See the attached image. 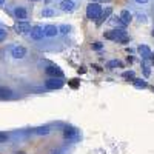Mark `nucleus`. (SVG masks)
I'll return each instance as SVG.
<instances>
[{
  "label": "nucleus",
  "mask_w": 154,
  "mask_h": 154,
  "mask_svg": "<svg viewBox=\"0 0 154 154\" xmlns=\"http://www.w3.org/2000/svg\"><path fill=\"white\" fill-rule=\"evenodd\" d=\"M120 20L125 23V25H128V23H131V20H133V14L128 9H123L122 12H120Z\"/></svg>",
  "instance_id": "4468645a"
},
{
  "label": "nucleus",
  "mask_w": 154,
  "mask_h": 154,
  "mask_svg": "<svg viewBox=\"0 0 154 154\" xmlns=\"http://www.w3.org/2000/svg\"><path fill=\"white\" fill-rule=\"evenodd\" d=\"M45 72L49 75V77H63V71L59 68V66H48L46 69H45Z\"/></svg>",
  "instance_id": "423d86ee"
},
{
  "label": "nucleus",
  "mask_w": 154,
  "mask_h": 154,
  "mask_svg": "<svg viewBox=\"0 0 154 154\" xmlns=\"http://www.w3.org/2000/svg\"><path fill=\"white\" fill-rule=\"evenodd\" d=\"M93 49H97V51L102 49V43H100V42H94V43H93Z\"/></svg>",
  "instance_id": "393cba45"
},
{
  "label": "nucleus",
  "mask_w": 154,
  "mask_h": 154,
  "mask_svg": "<svg viewBox=\"0 0 154 154\" xmlns=\"http://www.w3.org/2000/svg\"><path fill=\"white\" fill-rule=\"evenodd\" d=\"M51 154H60V151H54V152H51Z\"/></svg>",
  "instance_id": "7c9ffc66"
},
{
  "label": "nucleus",
  "mask_w": 154,
  "mask_h": 154,
  "mask_svg": "<svg viewBox=\"0 0 154 154\" xmlns=\"http://www.w3.org/2000/svg\"><path fill=\"white\" fill-rule=\"evenodd\" d=\"M5 38H6V31L3 28H0V42H3Z\"/></svg>",
  "instance_id": "b1692460"
},
{
  "label": "nucleus",
  "mask_w": 154,
  "mask_h": 154,
  "mask_svg": "<svg viewBox=\"0 0 154 154\" xmlns=\"http://www.w3.org/2000/svg\"><path fill=\"white\" fill-rule=\"evenodd\" d=\"M116 34H117V43H128L130 42V35H128L123 29H116Z\"/></svg>",
  "instance_id": "9d476101"
},
{
  "label": "nucleus",
  "mask_w": 154,
  "mask_h": 154,
  "mask_svg": "<svg viewBox=\"0 0 154 154\" xmlns=\"http://www.w3.org/2000/svg\"><path fill=\"white\" fill-rule=\"evenodd\" d=\"M14 16H16L19 20H26V19H28V12H26V9H25V8L17 6V8L14 9Z\"/></svg>",
  "instance_id": "9b49d317"
},
{
  "label": "nucleus",
  "mask_w": 154,
  "mask_h": 154,
  "mask_svg": "<svg viewBox=\"0 0 154 154\" xmlns=\"http://www.w3.org/2000/svg\"><path fill=\"white\" fill-rule=\"evenodd\" d=\"M59 6H60L62 11H65V12H71V11H74V8H75V5H74L72 0H62Z\"/></svg>",
  "instance_id": "1a4fd4ad"
},
{
  "label": "nucleus",
  "mask_w": 154,
  "mask_h": 154,
  "mask_svg": "<svg viewBox=\"0 0 154 154\" xmlns=\"http://www.w3.org/2000/svg\"><path fill=\"white\" fill-rule=\"evenodd\" d=\"M43 29H45V35L46 37H56L57 32H59V28H56L54 25H46Z\"/></svg>",
  "instance_id": "ddd939ff"
},
{
  "label": "nucleus",
  "mask_w": 154,
  "mask_h": 154,
  "mask_svg": "<svg viewBox=\"0 0 154 154\" xmlns=\"http://www.w3.org/2000/svg\"><path fill=\"white\" fill-rule=\"evenodd\" d=\"M63 137H65L68 142L75 143L77 140L80 139V133H79V130H77V128L68 125V126H65V130H63Z\"/></svg>",
  "instance_id": "f03ea898"
},
{
  "label": "nucleus",
  "mask_w": 154,
  "mask_h": 154,
  "mask_svg": "<svg viewBox=\"0 0 154 154\" xmlns=\"http://www.w3.org/2000/svg\"><path fill=\"white\" fill-rule=\"evenodd\" d=\"M133 83H134V86L139 88V89H145V88L148 86V83H146L145 80H142V79H134Z\"/></svg>",
  "instance_id": "f3484780"
},
{
  "label": "nucleus",
  "mask_w": 154,
  "mask_h": 154,
  "mask_svg": "<svg viewBox=\"0 0 154 154\" xmlns=\"http://www.w3.org/2000/svg\"><path fill=\"white\" fill-rule=\"evenodd\" d=\"M49 128L48 126H40V128H37L35 130V134H38V136H46V134H49Z\"/></svg>",
  "instance_id": "6ab92c4d"
},
{
  "label": "nucleus",
  "mask_w": 154,
  "mask_h": 154,
  "mask_svg": "<svg viewBox=\"0 0 154 154\" xmlns=\"http://www.w3.org/2000/svg\"><path fill=\"white\" fill-rule=\"evenodd\" d=\"M3 3H5V0H0V6H3Z\"/></svg>",
  "instance_id": "c756f323"
},
{
  "label": "nucleus",
  "mask_w": 154,
  "mask_h": 154,
  "mask_svg": "<svg viewBox=\"0 0 154 154\" xmlns=\"http://www.w3.org/2000/svg\"><path fill=\"white\" fill-rule=\"evenodd\" d=\"M43 35H45V29L42 26L31 28V37L34 38V40H40V38H43Z\"/></svg>",
  "instance_id": "6e6552de"
},
{
  "label": "nucleus",
  "mask_w": 154,
  "mask_h": 154,
  "mask_svg": "<svg viewBox=\"0 0 154 154\" xmlns=\"http://www.w3.org/2000/svg\"><path fill=\"white\" fill-rule=\"evenodd\" d=\"M14 29H16L17 32H20V34H25V32L31 31V25H29V23H28L26 20H20L19 23H16Z\"/></svg>",
  "instance_id": "39448f33"
},
{
  "label": "nucleus",
  "mask_w": 154,
  "mask_h": 154,
  "mask_svg": "<svg viewBox=\"0 0 154 154\" xmlns=\"http://www.w3.org/2000/svg\"><path fill=\"white\" fill-rule=\"evenodd\" d=\"M137 51H139V54L142 56V59H143V60H149V59L152 57L151 49H149L146 45H140V46L137 48Z\"/></svg>",
  "instance_id": "0eeeda50"
},
{
  "label": "nucleus",
  "mask_w": 154,
  "mask_h": 154,
  "mask_svg": "<svg viewBox=\"0 0 154 154\" xmlns=\"http://www.w3.org/2000/svg\"><path fill=\"white\" fill-rule=\"evenodd\" d=\"M102 14V6L99 5V2H91L86 6V19L88 20H97Z\"/></svg>",
  "instance_id": "f257e3e1"
},
{
  "label": "nucleus",
  "mask_w": 154,
  "mask_h": 154,
  "mask_svg": "<svg viewBox=\"0 0 154 154\" xmlns=\"http://www.w3.org/2000/svg\"><path fill=\"white\" fill-rule=\"evenodd\" d=\"M137 17H139V20H140V22H143V23L146 22V16H145V14H139Z\"/></svg>",
  "instance_id": "a878e982"
},
{
  "label": "nucleus",
  "mask_w": 154,
  "mask_h": 154,
  "mask_svg": "<svg viewBox=\"0 0 154 154\" xmlns=\"http://www.w3.org/2000/svg\"><path fill=\"white\" fill-rule=\"evenodd\" d=\"M111 12H112V9H111V8L108 6V8H106V9H105V11H103V12H102V14H100V17H99V19L96 20L97 26H100V25H102V23H103V22H105V20H106V19H108V17L111 16Z\"/></svg>",
  "instance_id": "f8f14e48"
},
{
  "label": "nucleus",
  "mask_w": 154,
  "mask_h": 154,
  "mask_svg": "<svg viewBox=\"0 0 154 154\" xmlns=\"http://www.w3.org/2000/svg\"><path fill=\"white\" fill-rule=\"evenodd\" d=\"M46 2H49V0H46Z\"/></svg>",
  "instance_id": "72a5a7b5"
},
{
  "label": "nucleus",
  "mask_w": 154,
  "mask_h": 154,
  "mask_svg": "<svg viewBox=\"0 0 154 154\" xmlns=\"http://www.w3.org/2000/svg\"><path fill=\"white\" fill-rule=\"evenodd\" d=\"M59 31H60L62 34H68V32L71 31V26H69V25H60V26H59Z\"/></svg>",
  "instance_id": "412c9836"
},
{
  "label": "nucleus",
  "mask_w": 154,
  "mask_h": 154,
  "mask_svg": "<svg viewBox=\"0 0 154 154\" xmlns=\"http://www.w3.org/2000/svg\"><path fill=\"white\" fill-rule=\"evenodd\" d=\"M8 140V134L6 133H0V143H5Z\"/></svg>",
  "instance_id": "5701e85b"
},
{
  "label": "nucleus",
  "mask_w": 154,
  "mask_h": 154,
  "mask_svg": "<svg viewBox=\"0 0 154 154\" xmlns=\"http://www.w3.org/2000/svg\"><path fill=\"white\" fill-rule=\"evenodd\" d=\"M31 2H38V0H31Z\"/></svg>",
  "instance_id": "2f4dec72"
},
{
  "label": "nucleus",
  "mask_w": 154,
  "mask_h": 154,
  "mask_svg": "<svg viewBox=\"0 0 154 154\" xmlns=\"http://www.w3.org/2000/svg\"><path fill=\"white\" fill-rule=\"evenodd\" d=\"M152 35H154V28H152Z\"/></svg>",
  "instance_id": "473e14b6"
},
{
  "label": "nucleus",
  "mask_w": 154,
  "mask_h": 154,
  "mask_svg": "<svg viewBox=\"0 0 154 154\" xmlns=\"http://www.w3.org/2000/svg\"><path fill=\"white\" fill-rule=\"evenodd\" d=\"M11 97H12L11 89H8V88H0V100H6V99H11Z\"/></svg>",
  "instance_id": "2eb2a0df"
},
{
  "label": "nucleus",
  "mask_w": 154,
  "mask_h": 154,
  "mask_svg": "<svg viewBox=\"0 0 154 154\" xmlns=\"http://www.w3.org/2000/svg\"><path fill=\"white\" fill-rule=\"evenodd\" d=\"M96 2H102V3H109L111 0H96Z\"/></svg>",
  "instance_id": "bb28decb"
},
{
  "label": "nucleus",
  "mask_w": 154,
  "mask_h": 154,
  "mask_svg": "<svg viewBox=\"0 0 154 154\" xmlns=\"http://www.w3.org/2000/svg\"><path fill=\"white\" fill-rule=\"evenodd\" d=\"M77 85H79L77 82H71V86H72V88H77Z\"/></svg>",
  "instance_id": "cd10ccee"
},
{
  "label": "nucleus",
  "mask_w": 154,
  "mask_h": 154,
  "mask_svg": "<svg viewBox=\"0 0 154 154\" xmlns=\"http://www.w3.org/2000/svg\"><path fill=\"white\" fill-rule=\"evenodd\" d=\"M106 66H108L109 69H116V68H122V62H120V60H109V62L106 63Z\"/></svg>",
  "instance_id": "a211bd4d"
},
{
  "label": "nucleus",
  "mask_w": 154,
  "mask_h": 154,
  "mask_svg": "<svg viewBox=\"0 0 154 154\" xmlns=\"http://www.w3.org/2000/svg\"><path fill=\"white\" fill-rule=\"evenodd\" d=\"M103 37L106 38V40L117 42V34H116V29H111V31H106V32H103Z\"/></svg>",
  "instance_id": "dca6fc26"
},
{
  "label": "nucleus",
  "mask_w": 154,
  "mask_h": 154,
  "mask_svg": "<svg viewBox=\"0 0 154 154\" xmlns=\"http://www.w3.org/2000/svg\"><path fill=\"white\" fill-rule=\"evenodd\" d=\"M54 14H56V12H54L53 9H49V8H46V9L42 11V16H43V17H53Z\"/></svg>",
  "instance_id": "4be33fe9"
},
{
  "label": "nucleus",
  "mask_w": 154,
  "mask_h": 154,
  "mask_svg": "<svg viewBox=\"0 0 154 154\" xmlns=\"http://www.w3.org/2000/svg\"><path fill=\"white\" fill-rule=\"evenodd\" d=\"M11 54L14 59H23L25 56H26V48H23V46H12L11 48Z\"/></svg>",
  "instance_id": "20e7f679"
},
{
  "label": "nucleus",
  "mask_w": 154,
  "mask_h": 154,
  "mask_svg": "<svg viewBox=\"0 0 154 154\" xmlns=\"http://www.w3.org/2000/svg\"><path fill=\"white\" fill-rule=\"evenodd\" d=\"M122 77H123L125 80H134L136 79V74H134V71H125L122 74Z\"/></svg>",
  "instance_id": "aec40b11"
},
{
  "label": "nucleus",
  "mask_w": 154,
  "mask_h": 154,
  "mask_svg": "<svg viewBox=\"0 0 154 154\" xmlns=\"http://www.w3.org/2000/svg\"><path fill=\"white\" fill-rule=\"evenodd\" d=\"M136 2H137V3H146L148 0H136Z\"/></svg>",
  "instance_id": "c85d7f7f"
},
{
  "label": "nucleus",
  "mask_w": 154,
  "mask_h": 154,
  "mask_svg": "<svg viewBox=\"0 0 154 154\" xmlns=\"http://www.w3.org/2000/svg\"><path fill=\"white\" fill-rule=\"evenodd\" d=\"M63 80H60V77H49V79L45 82V86L48 89H60L63 88Z\"/></svg>",
  "instance_id": "7ed1b4c3"
}]
</instances>
